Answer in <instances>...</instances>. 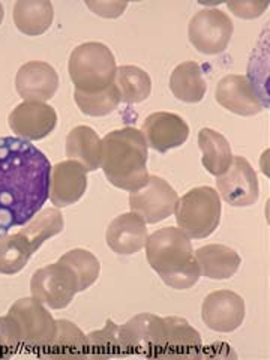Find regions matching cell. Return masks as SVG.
<instances>
[{
    "label": "cell",
    "mask_w": 270,
    "mask_h": 360,
    "mask_svg": "<svg viewBox=\"0 0 270 360\" xmlns=\"http://www.w3.org/2000/svg\"><path fill=\"white\" fill-rule=\"evenodd\" d=\"M141 134L148 143V148L155 152L165 153L186 143L189 127L174 112L158 111L146 119Z\"/></svg>",
    "instance_id": "15"
},
{
    "label": "cell",
    "mask_w": 270,
    "mask_h": 360,
    "mask_svg": "<svg viewBox=\"0 0 270 360\" xmlns=\"http://www.w3.org/2000/svg\"><path fill=\"white\" fill-rule=\"evenodd\" d=\"M146 222L135 213H123L111 221L107 229V245L119 255H132L144 248L148 240Z\"/></svg>",
    "instance_id": "19"
},
{
    "label": "cell",
    "mask_w": 270,
    "mask_h": 360,
    "mask_svg": "<svg viewBox=\"0 0 270 360\" xmlns=\"http://www.w3.org/2000/svg\"><path fill=\"white\" fill-rule=\"evenodd\" d=\"M176 222L189 239H205L219 227L221 197L210 186H198L179 198Z\"/></svg>",
    "instance_id": "6"
},
{
    "label": "cell",
    "mask_w": 270,
    "mask_h": 360,
    "mask_svg": "<svg viewBox=\"0 0 270 360\" xmlns=\"http://www.w3.org/2000/svg\"><path fill=\"white\" fill-rule=\"evenodd\" d=\"M233 30V21L224 11L202 9L189 21L188 38L197 51L215 56L227 50Z\"/></svg>",
    "instance_id": "9"
},
{
    "label": "cell",
    "mask_w": 270,
    "mask_h": 360,
    "mask_svg": "<svg viewBox=\"0 0 270 360\" xmlns=\"http://www.w3.org/2000/svg\"><path fill=\"white\" fill-rule=\"evenodd\" d=\"M89 352L95 354H127L132 353L123 326L108 320L105 328L87 335Z\"/></svg>",
    "instance_id": "27"
},
{
    "label": "cell",
    "mask_w": 270,
    "mask_h": 360,
    "mask_svg": "<svg viewBox=\"0 0 270 360\" xmlns=\"http://www.w3.org/2000/svg\"><path fill=\"white\" fill-rule=\"evenodd\" d=\"M56 335L51 344L47 347L51 354H83L89 350L87 336L80 328L68 320L56 321Z\"/></svg>",
    "instance_id": "29"
},
{
    "label": "cell",
    "mask_w": 270,
    "mask_h": 360,
    "mask_svg": "<svg viewBox=\"0 0 270 360\" xmlns=\"http://www.w3.org/2000/svg\"><path fill=\"white\" fill-rule=\"evenodd\" d=\"M146 257L164 283L174 290H188L201 276L188 236L176 227H164L146 240Z\"/></svg>",
    "instance_id": "3"
},
{
    "label": "cell",
    "mask_w": 270,
    "mask_h": 360,
    "mask_svg": "<svg viewBox=\"0 0 270 360\" xmlns=\"http://www.w3.org/2000/svg\"><path fill=\"white\" fill-rule=\"evenodd\" d=\"M173 95L186 104H197L207 92V83L198 63L185 62L174 68L170 77Z\"/></svg>",
    "instance_id": "23"
},
{
    "label": "cell",
    "mask_w": 270,
    "mask_h": 360,
    "mask_svg": "<svg viewBox=\"0 0 270 360\" xmlns=\"http://www.w3.org/2000/svg\"><path fill=\"white\" fill-rule=\"evenodd\" d=\"M201 319L212 330L234 332L245 320V300L230 290L213 291L202 302Z\"/></svg>",
    "instance_id": "12"
},
{
    "label": "cell",
    "mask_w": 270,
    "mask_h": 360,
    "mask_svg": "<svg viewBox=\"0 0 270 360\" xmlns=\"http://www.w3.org/2000/svg\"><path fill=\"white\" fill-rule=\"evenodd\" d=\"M87 8H90L94 14L104 18H117L128 8L127 2H86Z\"/></svg>",
    "instance_id": "32"
},
{
    "label": "cell",
    "mask_w": 270,
    "mask_h": 360,
    "mask_svg": "<svg viewBox=\"0 0 270 360\" xmlns=\"http://www.w3.org/2000/svg\"><path fill=\"white\" fill-rule=\"evenodd\" d=\"M63 215L58 209H45L22 225L18 233L0 238V274L15 275L26 267L41 245L63 231Z\"/></svg>",
    "instance_id": "4"
},
{
    "label": "cell",
    "mask_w": 270,
    "mask_h": 360,
    "mask_svg": "<svg viewBox=\"0 0 270 360\" xmlns=\"http://www.w3.org/2000/svg\"><path fill=\"white\" fill-rule=\"evenodd\" d=\"M82 291L80 279L74 269L62 258L47 267L37 270L30 281L32 297L51 309H63Z\"/></svg>",
    "instance_id": "8"
},
{
    "label": "cell",
    "mask_w": 270,
    "mask_h": 360,
    "mask_svg": "<svg viewBox=\"0 0 270 360\" xmlns=\"http://www.w3.org/2000/svg\"><path fill=\"white\" fill-rule=\"evenodd\" d=\"M215 98L221 107L243 117L255 116L264 108L263 99L246 75H225L217 86Z\"/></svg>",
    "instance_id": "14"
},
{
    "label": "cell",
    "mask_w": 270,
    "mask_h": 360,
    "mask_svg": "<svg viewBox=\"0 0 270 360\" xmlns=\"http://www.w3.org/2000/svg\"><path fill=\"white\" fill-rule=\"evenodd\" d=\"M148 143L137 128H122L103 139L101 168L111 185L135 193L148 184Z\"/></svg>",
    "instance_id": "2"
},
{
    "label": "cell",
    "mask_w": 270,
    "mask_h": 360,
    "mask_svg": "<svg viewBox=\"0 0 270 360\" xmlns=\"http://www.w3.org/2000/svg\"><path fill=\"white\" fill-rule=\"evenodd\" d=\"M103 140L90 127H75L66 137V156L80 162L86 172H95L101 167Z\"/></svg>",
    "instance_id": "21"
},
{
    "label": "cell",
    "mask_w": 270,
    "mask_h": 360,
    "mask_svg": "<svg viewBox=\"0 0 270 360\" xmlns=\"http://www.w3.org/2000/svg\"><path fill=\"white\" fill-rule=\"evenodd\" d=\"M54 18L53 4L49 0H18L14 5V22L27 37H39L47 32Z\"/></svg>",
    "instance_id": "22"
},
{
    "label": "cell",
    "mask_w": 270,
    "mask_h": 360,
    "mask_svg": "<svg viewBox=\"0 0 270 360\" xmlns=\"http://www.w3.org/2000/svg\"><path fill=\"white\" fill-rule=\"evenodd\" d=\"M68 71L77 90L98 92L115 83L117 66L105 44L86 42L71 53Z\"/></svg>",
    "instance_id": "5"
},
{
    "label": "cell",
    "mask_w": 270,
    "mask_h": 360,
    "mask_svg": "<svg viewBox=\"0 0 270 360\" xmlns=\"http://www.w3.org/2000/svg\"><path fill=\"white\" fill-rule=\"evenodd\" d=\"M227 6L236 17L254 20L263 15L264 11L269 8V2H252V0H248V2H229Z\"/></svg>",
    "instance_id": "31"
},
{
    "label": "cell",
    "mask_w": 270,
    "mask_h": 360,
    "mask_svg": "<svg viewBox=\"0 0 270 360\" xmlns=\"http://www.w3.org/2000/svg\"><path fill=\"white\" fill-rule=\"evenodd\" d=\"M115 84L119 90L120 101L127 104H140L148 99L152 92L149 74L141 68L132 65L117 68Z\"/></svg>",
    "instance_id": "26"
},
{
    "label": "cell",
    "mask_w": 270,
    "mask_h": 360,
    "mask_svg": "<svg viewBox=\"0 0 270 360\" xmlns=\"http://www.w3.org/2000/svg\"><path fill=\"white\" fill-rule=\"evenodd\" d=\"M132 352L150 356H162L165 347V320L152 314L135 315L123 324Z\"/></svg>",
    "instance_id": "18"
},
{
    "label": "cell",
    "mask_w": 270,
    "mask_h": 360,
    "mask_svg": "<svg viewBox=\"0 0 270 360\" xmlns=\"http://www.w3.org/2000/svg\"><path fill=\"white\" fill-rule=\"evenodd\" d=\"M63 262L70 264L80 279L82 291L92 287L101 274V264L98 258L86 250H72L60 257Z\"/></svg>",
    "instance_id": "30"
},
{
    "label": "cell",
    "mask_w": 270,
    "mask_h": 360,
    "mask_svg": "<svg viewBox=\"0 0 270 360\" xmlns=\"http://www.w3.org/2000/svg\"><path fill=\"white\" fill-rule=\"evenodd\" d=\"M217 185L222 200L233 207L254 206L260 194L257 173L243 156H233L230 167L218 177Z\"/></svg>",
    "instance_id": "11"
},
{
    "label": "cell",
    "mask_w": 270,
    "mask_h": 360,
    "mask_svg": "<svg viewBox=\"0 0 270 360\" xmlns=\"http://www.w3.org/2000/svg\"><path fill=\"white\" fill-rule=\"evenodd\" d=\"M15 87L25 101L45 103L58 92L59 75L47 62H27L17 72Z\"/></svg>",
    "instance_id": "17"
},
{
    "label": "cell",
    "mask_w": 270,
    "mask_h": 360,
    "mask_svg": "<svg viewBox=\"0 0 270 360\" xmlns=\"http://www.w3.org/2000/svg\"><path fill=\"white\" fill-rule=\"evenodd\" d=\"M74 98L80 111L92 117L107 116L120 104V95L115 83L98 92H82L75 89Z\"/></svg>",
    "instance_id": "28"
},
{
    "label": "cell",
    "mask_w": 270,
    "mask_h": 360,
    "mask_svg": "<svg viewBox=\"0 0 270 360\" xmlns=\"http://www.w3.org/2000/svg\"><path fill=\"white\" fill-rule=\"evenodd\" d=\"M177 201L179 195L167 180L149 174L148 184L131 193L129 207L146 224H158L173 215Z\"/></svg>",
    "instance_id": "10"
},
{
    "label": "cell",
    "mask_w": 270,
    "mask_h": 360,
    "mask_svg": "<svg viewBox=\"0 0 270 360\" xmlns=\"http://www.w3.org/2000/svg\"><path fill=\"white\" fill-rule=\"evenodd\" d=\"M195 260L201 275L209 279H230L238 274L242 264L240 255L225 245H206L195 251Z\"/></svg>",
    "instance_id": "20"
},
{
    "label": "cell",
    "mask_w": 270,
    "mask_h": 360,
    "mask_svg": "<svg viewBox=\"0 0 270 360\" xmlns=\"http://www.w3.org/2000/svg\"><path fill=\"white\" fill-rule=\"evenodd\" d=\"M198 146L202 153L201 162L213 176H221L231 164L233 153L229 140L221 132L202 128L198 132Z\"/></svg>",
    "instance_id": "25"
},
{
    "label": "cell",
    "mask_w": 270,
    "mask_h": 360,
    "mask_svg": "<svg viewBox=\"0 0 270 360\" xmlns=\"http://www.w3.org/2000/svg\"><path fill=\"white\" fill-rule=\"evenodd\" d=\"M86 168L77 161L68 160L51 167L50 200L56 207L75 205L87 189Z\"/></svg>",
    "instance_id": "16"
},
{
    "label": "cell",
    "mask_w": 270,
    "mask_h": 360,
    "mask_svg": "<svg viewBox=\"0 0 270 360\" xmlns=\"http://www.w3.org/2000/svg\"><path fill=\"white\" fill-rule=\"evenodd\" d=\"M51 164L37 146L0 137V238L35 218L50 197Z\"/></svg>",
    "instance_id": "1"
},
{
    "label": "cell",
    "mask_w": 270,
    "mask_h": 360,
    "mask_svg": "<svg viewBox=\"0 0 270 360\" xmlns=\"http://www.w3.org/2000/svg\"><path fill=\"white\" fill-rule=\"evenodd\" d=\"M8 123L13 132L22 137V140L38 141L49 137L54 131L58 125V112L45 103L22 101L9 115Z\"/></svg>",
    "instance_id": "13"
},
{
    "label": "cell",
    "mask_w": 270,
    "mask_h": 360,
    "mask_svg": "<svg viewBox=\"0 0 270 360\" xmlns=\"http://www.w3.org/2000/svg\"><path fill=\"white\" fill-rule=\"evenodd\" d=\"M4 18H5V9H4L2 4H0V25L4 22Z\"/></svg>",
    "instance_id": "33"
},
{
    "label": "cell",
    "mask_w": 270,
    "mask_h": 360,
    "mask_svg": "<svg viewBox=\"0 0 270 360\" xmlns=\"http://www.w3.org/2000/svg\"><path fill=\"white\" fill-rule=\"evenodd\" d=\"M21 345L47 348L56 335V320L35 297L17 300L5 315Z\"/></svg>",
    "instance_id": "7"
},
{
    "label": "cell",
    "mask_w": 270,
    "mask_h": 360,
    "mask_svg": "<svg viewBox=\"0 0 270 360\" xmlns=\"http://www.w3.org/2000/svg\"><path fill=\"white\" fill-rule=\"evenodd\" d=\"M164 320L167 335L162 356H200L202 348L200 333L185 319L167 317Z\"/></svg>",
    "instance_id": "24"
}]
</instances>
